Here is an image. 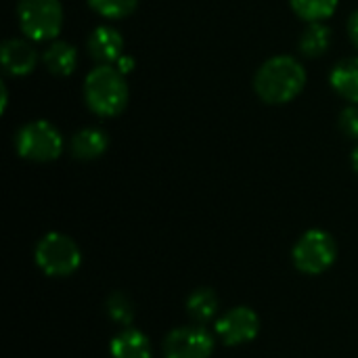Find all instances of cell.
<instances>
[{
	"mask_svg": "<svg viewBox=\"0 0 358 358\" xmlns=\"http://www.w3.org/2000/svg\"><path fill=\"white\" fill-rule=\"evenodd\" d=\"M36 264L48 277H67L78 271L82 254L78 243L63 233L44 235L34 252Z\"/></svg>",
	"mask_w": 358,
	"mask_h": 358,
	"instance_id": "cell-5",
	"label": "cell"
},
{
	"mask_svg": "<svg viewBox=\"0 0 358 358\" xmlns=\"http://www.w3.org/2000/svg\"><path fill=\"white\" fill-rule=\"evenodd\" d=\"M107 313H109V317L115 323H120L124 327H130V323L134 319V304H132V300L126 294L115 292L107 300Z\"/></svg>",
	"mask_w": 358,
	"mask_h": 358,
	"instance_id": "cell-19",
	"label": "cell"
},
{
	"mask_svg": "<svg viewBox=\"0 0 358 358\" xmlns=\"http://www.w3.org/2000/svg\"><path fill=\"white\" fill-rule=\"evenodd\" d=\"M187 310H189L191 319H195L197 323H206L218 313V298L208 287L195 289L187 300Z\"/></svg>",
	"mask_w": 358,
	"mask_h": 358,
	"instance_id": "cell-17",
	"label": "cell"
},
{
	"mask_svg": "<svg viewBox=\"0 0 358 358\" xmlns=\"http://www.w3.org/2000/svg\"><path fill=\"white\" fill-rule=\"evenodd\" d=\"M338 128L340 132L350 138V141H358V105H348L338 120Z\"/></svg>",
	"mask_w": 358,
	"mask_h": 358,
	"instance_id": "cell-20",
	"label": "cell"
},
{
	"mask_svg": "<svg viewBox=\"0 0 358 358\" xmlns=\"http://www.w3.org/2000/svg\"><path fill=\"white\" fill-rule=\"evenodd\" d=\"M61 132L46 120H34L23 124L15 134V151L34 164L55 162L63 153Z\"/></svg>",
	"mask_w": 358,
	"mask_h": 358,
	"instance_id": "cell-3",
	"label": "cell"
},
{
	"mask_svg": "<svg viewBox=\"0 0 358 358\" xmlns=\"http://www.w3.org/2000/svg\"><path fill=\"white\" fill-rule=\"evenodd\" d=\"M109 149V136L105 130L88 126L78 130L71 141H69V151L76 159L82 162H92L96 157H101L105 151Z\"/></svg>",
	"mask_w": 358,
	"mask_h": 358,
	"instance_id": "cell-11",
	"label": "cell"
},
{
	"mask_svg": "<svg viewBox=\"0 0 358 358\" xmlns=\"http://www.w3.org/2000/svg\"><path fill=\"white\" fill-rule=\"evenodd\" d=\"M306 86V69L292 55H275L266 59L256 76L254 90L266 105H285L298 99Z\"/></svg>",
	"mask_w": 358,
	"mask_h": 358,
	"instance_id": "cell-1",
	"label": "cell"
},
{
	"mask_svg": "<svg viewBox=\"0 0 358 358\" xmlns=\"http://www.w3.org/2000/svg\"><path fill=\"white\" fill-rule=\"evenodd\" d=\"M115 67H117V69H120V71H122V73L126 76V73H128V71H130V69L134 67V61H132L130 57L122 55V59H120V61L115 63Z\"/></svg>",
	"mask_w": 358,
	"mask_h": 358,
	"instance_id": "cell-22",
	"label": "cell"
},
{
	"mask_svg": "<svg viewBox=\"0 0 358 358\" xmlns=\"http://www.w3.org/2000/svg\"><path fill=\"white\" fill-rule=\"evenodd\" d=\"M214 338L203 327H176L164 340L166 358H210Z\"/></svg>",
	"mask_w": 358,
	"mask_h": 358,
	"instance_id": "cell-7",
	"label": "cell"
},
{
	"mask_svg": "<svg viewBox=\"0 0 358 358\" xmlns=\"http://www.w3.org/2000/svg\"><path fill=\"white\" fill-rule=\"evenodd\" d=\"M292 258L298 271L306 275H321L336 262L338 243L331 233L323 229H310L294 245Z\"/></svg>",
	"mask_w": 358,
	"mask_h": 358,
	"instance_id": "cell-6",
	"label": "cell"
},
{
	"mask_svg": "<svg viewBox=\"0 0 358 358\" xmlns=\"http://www.w3.org/2000/svg\"><path fill=\"white\" fill-rule=\"evenodd\" d=\"M329 46H331V29H329V25H325V21L308 23V27L302 31V36L298 40L300 52L308 59L323 57L329 50Z\"/></svg>",
	"mask_w": 358,
	"mask_h": 358,
	"instance_id": "cell-15",
	"label": "cell"
},
{
	"mask_svg": "<svg viewBox=\"0 0 358 358\" xmlns=\"http://www.w3.org/2000/svg\"><path fill=\"white\" fill-rule=\"evenodd\" d=\"M17 21L34 42L55 40L63 29V4L61 0H19Z\"/></svg>",
	"mask_w": 358,
	"mask_h": 358,
	"instance_id": "cell-4",
	"label": "cell"
},
{
	"mask_svg": "<svg viewBox=\"0 0 358 358\" xmlns=\"http://www.w3.org/2000/svg\"><path fill=\"white\" fill-rule=\"evenodd\" d=\"M0 61H2V69L6 76L21 78V76H27L36 69L38 52L27 40L8 38L0 46Z\"/></svg>",
	"mask_w": 358,
	"mask_h": 358,
	"instance_id": "cell-10",
	"label": "cell"
},
{
	"mask_svg": "<svg viewBox=\"0 0 358 358\" xmlns=\"http://www.w3.org/2000/svg\"><path fill=\"white\" fill-rule=\"evenodd\" d=\"M130 99L126 76L115 65H96L84 80V101L99 117H117Z\"/></svg>",
	"mask_w": 358,
	"mask_h": 358,
	"instance_id": "cell-2",
	"label": "cell"
},
{
	"mask_svg": "<svg viewBox=\"0 0 358 358\" xmlns=\"http://www.w3.org/2000/svg\"><path fill=\"white\" fill-rule=\"evenodd\" d=\"M42 63L48 69V73L57 78L71 76L78 67V50L73 44L65 40H52L42 52Z\"/></svg>",
	"mask_w": 358,
	"mask_h": 358,
	"instance_id": "cell-12",
	"label": "cell"
},
{
	"mask_svg": "<svg viewBox=\"0 0 358 358\" xmlns=\"http://www.w3.org/2000/svg\"><path fill=\"white\" fill-rule=\"evenodd\" d=\"M86 50L96 65H113L124 55V38L111 25H99L86 40Z\"/></svg>",
	"mask_w": 358,
	"mask_h": 358,
	"instance_id": "cell-9",
	"label": "cell"
},
{
	"mask_svg": "<svg viewBox=\"0 0 358 358\" xmlns=\"http://www.w3.org/2000/svg\"><path fill=\"white\" fill-rule=\"evenodd\" d=\"M0 88H2V111L6 109V103H8V90H6V84L2 82L0 84Z\"/></svg>",
	"mask_w": 358,
	"mask_h": 358,
	"instance_id": "cell-23",
	"label": "cell"
},
{
	"mask_svg": "<svg viewBox=\"0 0 358 358\" xmlns=\"http://www.w3.org/2000/svg\"><path fill=\"white\" fill-rule=\"evenodd\" d=\"M88 6L105 17V19H126L130 17L136 6H138V0H88Z\"/></svg>",
	"mask_w": 358,
	"mask_h": 358,
	"instance_id": "cell-18",
	"label": "cell"
},
{
	"mask_svg": "<svg viewBox=\"0 0 358 358\" xmlns=\"http://www.w3.org/2000/svg\"><path fill=\"white\" fill-rule=\"evenodd\" d=\"M350 159H352V168H355V172L358 174V147L352 151V157H350Z\"/></svg>",
	"mask_w": 358,
	"mask_h": 358,
	"instance_id": "cell-24",
	"label": "cell"
},
{
	"mask_svg": "<svg viewBox=\"0 0 358 358\" xmlns=\"http://www.w3.org/2000/svg\"><path fill=\"white\" fill-rule=\"evenodd\" d=\"M260 331L258 315L248 306H237L224 313L216 323V334L227 346H241L252 342Z\"/></svg>",
	"mask_w": 358,
	"mask_h": 358,
	"instance_id": "cell-8",
	"label": "cell"
},
{
	"mask_svg": "<svg viewBox=\"0 0 358 358\" xmlns=\"http://www.w3.org/2000/svg\"><path fill=\"white\" fill-rule=\"evenodd\" d=\"M289 4L294 13L306 23L327 21L338 8V0H289Z\"/></svg>",
	"mask_w": 358,
	"mask_h": 358,
	"instance_id": "cell-16",
	"label": "cell"
},
{
	"mask_svg": "<svg viewBox=\"0 0 358 358\" xmlns=\"http://www.w3.org/2000/svg\"><path fill=\"white\" fill-rule=\"evenodd\" d=\"M149 338L134 329L126 327L111 340V358H151Z\"/></svg>",
	"mask_w": 358,
	"mask_h": 358,
	"instance_id": "cell-14",
	"label": "cell"
},
{
	"mask_svg": "<svg viewBox=\"0 0 358 358\" xmlns=\"http://www.w3.org/2000/svg\"><path fill=\"white\" fill-rule=\"evenodd\" d=\"M348 36L355 44V48L358 50V10H355L348 19Z\"/></svg>",
	"mask_w": 358,
	"mask_h": 358,
	"instance_id": "cell-21",
	"label": "cell"
},
{
	"mask_svg": "<svg viewBox=\"0 0 358 358\" xmlns=\"http://www.w3.org/2000/svg\"><path fill=\"white\" fill-rule=\"evenodd\" d=\"M331 88L350 105H358V57H346L329 73Z\"/></svg>",
	"mask_w": 358,
	"mask_h": 358,
	"instance_id": "cell-13",
	"label": "cell"
}]
</instances>
